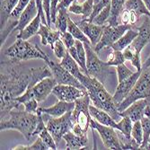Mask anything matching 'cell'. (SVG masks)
I'll return each mask as SVG.
<instances>
[{
	"label": "cell",
	"mask_w": 150,
	"mask_h": 150,
	"mask_svg": "<svg viewBox=\"0 0 150 150\" xmlns=\"http://www.w3.org/2000/svg\"><path fill=\"white\" fill-rule=\"evenodd\" d=\"M52 76L47 66L33 69H24L21 62H1V93H0V112L1 119L21 105L16 98L22 95L29 86H33L40 80Z\"/></svg>",
	"instance_id": "cell-1"
},
{
	"label": "cell",
	"mask_w": 150,
	"mask_h": 150,
	"mask_svg": "<svg viewBox=\"0 0 150 150\" xmlns=\"http://www.w3.org/2000/svg\"><path fill=\"white\" fill-rule=\"evenodd\" d=\"M79 81L86 87L93 105L107 112L117 122L122 118L112 95L105 89L102 82L86 74L82 76Z\"/></svg>",
	"instance_id": "cell-2"
},
{
	"label": "cell",
	"mask_w": 150,
	"mask_h": 150,
	"mask_svg": "<svg viewBox=\"0 0 150 150\" xmlns=\"http://www.w3.org/2000/svg\"><path fill=\"white\" fill-rule=\"evenodd\" d=\"M39 121V115L37 113L28 112L25 110L20 111L19 109L12 110L7 116L1 119L0 129H16L19 131L28 140L35 138V130Z\"/></svg>",
	"instance_id": "cell-3"
},
{
	"label": "cell",
	"mask_w": 150,
	"mask_h": 150,
	"mask_svg": "<svg viewBox=\"0 0 150 150\" xmlns=\"http://www.w3.org/2000/svg\"><path fill=\"white\" fill-rule=\"evenodd\" d=\"M139 34L125 50H122L125 60L129 61L136 71L142 69L140 53L144 47L150 42V17L146 16L142 24L138 28Z\"/></svg>",
	"instance_id": "cell-4"
},
{
	"label": "cell",
	"mask_w": 150,
	"mask_h": 150,
	"mask_svg": "<svg viewBox=\"0 0 150 150\" xmlns=\"http://www.w3.org/2000/svg\"><path fill=\"white\" fill-rule=\"evenodd\" d=\"M5 55L13 62L27 61L31 59H42L46 63L50 61L48 55L39 47L33 45L27 40L18 39L13 44L4 51Z\"/></svg>",
	"instance_id": "cell-5"
},
{
	"label": "cell",
	"mask_w": 150,
	"mask_h": 150,
	"mask_svg": "<svg viewBox=\"0 0 150 150\" xmlns=\"http://www.w3.org/2000/svg\"><path fill=\"white\" fill-rule=\"evenodd\" d=\"M90 97L88 93L75 101V108L71 112L72 131L79 136H86L91 128L92 117L89 112Z\"/></svg>",
	"instance_id": "cell-6"
},
{
	"label": "cell",
	"mask_w": 150,
	"mask_h": 150,
	"mask_svg": "<svg viewBox=\"0 0 150 150\" xmlns=\"http://www.w3.org/2000/svg\"><path fill=\"white\" fill-rule=\"evenodd\" d=\"M150 97V66L142 69L139 77L136 82L132 90L128 96L124 99L119 106L118 110L120 112L124 111L132 103L141 100L148 99Z\"/></svg>",
	"instance_id": "cell-7"
},
{
	"label": "cell",
	"mask_w": 150,
	"mask_h": 150,
	"mask_svg": "<svg viewBox=\"0 0 150 150\" xmlns=\"http://www.w3.org/2000/svg\"><path fill=\"white\" fill-rule=\"evenodd\" d=\"M86 52V67L87 75L98 79L103 84L106 79L114 73L112 69V66H109L106 62L102 61L98 56L97 52L94 50L93 47L91 44L84 43Z\"/></svg>",
	"instance_id": "cell-8"
},
{
	"label": "cell",
	"mask_w": 150,
	"mask_h": 150,
	"mask_svg": "<svg viewBox=\"0 0 150 150\" xmlns=\"http://www.w3.org/2000/svg\"><path fill=\"white\" fill-rule=\"evenodd\" d=\"M71 112H69L60 117H51L48 115L46 128L51 134L56 144L59 145L60 140L63 139V136L72 130V121H71Z\"/></svg>",
	"instance_id": "cell-9"
},
{
	"label": "cell",
	"mask_w": 150,
	"mask_h": 150,
	"mask_svg": "<svg viewBox=\"0 0 150 150\" xmlns=\"http://www.w3.org/2000/svg\"><path fill=\"white\" fill-rule=\"evenodd\" d=\"M130 28H132L131 25H126V24H118L116 26L105 24L103 27L102 38L100 40V42L96 44V46L93 48L94 50L98 53L105 47L111 48Z\"/></svg>",
	"instance_id": "cell-10"
},
{
	"label": "cell",
	"mask_w": 150,
	"mask_h": 150,
	"mask_svg": "<svg viewBox=\"0 0 150 150\" xmlns=\"http://www.w3.org/2000/svg\"><path fill=\"white\" fill-rule=\"evenodd\" d=\"M91 128L92 129H95L100 135L103 140L104 146L108 149L112 150H121V144L120 139L118 137L117 130L112 128L103 125L92 118L91 120Z\"/></svg>",
	"instance_id": "cell-11"
},
{
	"label": "cell",
	"mask_w": 150,
	"mask_h": 150,
	"mask_svg": "<svg viewBox=\"0 0 150 150\" xmlns=\"http://www.w3.org/2000/svg\"><path fill=\"white\" fill-rule=\"evenodd\" d=\"M47 65L51 71L52 76L55 78L59 85H69L80 89L86 90V87L81 84V82L76 77H75L70 72L67 71L65 67H63L60 63H57L50 59Z\"/></svg>",
	"instance_id": "cell-12"
},
{
	"label": "cell",
	"mask_w": 150,
	"mask_h": 150,
	"mask_svg": "<svg viewBox=\"0 0 150 150\" xmlns=\"http://www.w3.org/2000/svg\"><path fill=\"white\" fill-rule=\"evenodd\" d=\"M52 93L59 99L69 103H74L76 99L81 98L87 94L86 90H83L69 85H57L54 87Z\"/></svg>",
	"instance_id": "cell-13"
},
{
	"label": "cell",
	"mask_w": 150,
	"mask_h": 150,
	"mask_svg": "<svg viewBox=\"0 0 150 150\" xmlns=\"http://www.w3.org/2000/svg\"><path fill=\"white\" fill-rule=\"evenodd\" d=\"M141 70L136 71L134 73V75H132L129 78H127V79L123 80L122 82H120V83H119V85L116 87L115 93L112 95L113 101L117 104V106H119L122 102L124 101V99L129 95V93L132 90L133 86H135L136 82H137L138 78L139 77L140 73H141Z\"/></svg>",
	"instance_id": "cell-14"
},
{
	"label": "cell",
	"mask_w": 150,
	"mask_h": 150,
	"mask_svg": "<svg viewBox=\"0 0 150 150\" xmlns=\"http://www.w3.org/2000/svg\"><path fill=\"white\" fill-rule=\"evenodd\" d=\"M57 85V81L53 76H47L42 80H40L37 84H35L33 86V93L34 95V98L39 103L44 101L50 95V93H52L54 87Z\"/></svg>",
	"instance_id": "cell-15"
},
{
	"label": "cell",
	"mask_w": 150,
	"mask_h": 150,
	"mask_svg": "<svg viewBox=\"0 0 150 150\" xmlns=\"http://www.w3.org/2000/svg\"><path fill=\"white\" fill-rule=\"evenodd\" d=\"M77 25L83 31L86 36L90 40L91 45L94 48L102 38L104 25H98L84 19H82L79 23H77Z\"/></svg>",
	"instance_id": "cell-16"
},
{
	"label": "cell",
	"mask_w": 150,
	"mask_h": 150,
	"mask_svg": "<svg viewBox=\"0 0 150 150\" xmlns=\"http://www.w3.org/2000/svg\"><path fill=\"white\" fill-rule=\"evenodd\" d=\"M148 104L147 99H141L132 103L124 111L120 112L121 117H129L133 122L140 120L145 114V110Z\"/></svg>",
	"instance_id": "cell-17"
},
{
	"label": "cell",
	"mask_w": 150,
	"mask_h": 150,
	"mask_svg": "<svg viewBox=\"0 0 150 150\" xmlns=\"http://www.w3.org/2000/svg\"><path fill=\"white\" fill-rule=\"evenodd\" d=\"M74 108H75V102L69 103L64 101H59L57 103L50 107L48 108L39 107L38 110L40 112H42V113H46L51 117H60L67 112H72L74 110Z\"/></svg>",
	"instance_id": "cell-18"
},
{
	"label": "cell",
	"mask_w": 150,
	"mask_h": 150,
	"mask_svg": "<svg viewBox=\"0 0 150 150\" xmlns=\"http://www.w3.org/2000/svg\"><path fill=\"white\" fill-rule=\"evenodd\" d=\"M38 13L39 12H38V8L36 5V1L35 0H31L29 5L27 6V7L21 13L19 20H18V24L15 31H17L18 33L23 31L25 27L36 17Z\"/></svg>",
	"instance_id": "cell-19"
},
{
	"label": "cell",
	"mask_w": 150,
	"mask_h": 150,
	"mask_svg": "<svg viewBox=\"0 0 150 150\" xmlns=\"http://www.w3.org/2000/svg\"><path fill=\"white\" fill-rule=\"evenodd\" d=\"M89 112H90L91 117L94 120H96L97 122H99V123H101L103 125H105V126L112 127L115 129H119L118 122L107 112L102 110V109L95 107L94 105H90L89 106Z\"/></svg>",
	"instance_id": "cell-20"
},
{
	"label": "cell",
	"mask_w": 150,
	"mask_h": 150,
	"mask_svg": "<svg viewBox=\"0 0 150 150\" xmlns=\"http://www.w3.org/2000/svg\"><path fill=\"white\" fill-rule=\"evenodd\" d=\"M40 36V42L42 45H50L51 49L58 40L61 37V32L59 30H52L51 27L46 24L42 23L40 30L37 33Z\"/></svg>",
	"instance_id": "cell-21"
},
{
	"label": "cell",
	"mask_w": 150,
	"mask_h": 150,
	"mask_svg": "<svg viewBox=\"0 0 150 150\" xmlns=\"http://www.w3.org/2000/svg\"><path fill=\"white\" fill-rule=\"evenodd\" d=\"M63 139L66 141L67 149H81L86 146L88 143V138L86 136H79L69 130L63 136Z\"/></svg>",
	"instance_id": "cell-22"
},
{
	"label": "cell",
	"mask_w": 150,
	"mask_h": 150,
	"mask_svg": "<svg viewBox=\"0 0 150 150\" xmlns=\"http://www.w3.org/2000/svg\"><path fill=\"white\" fill-rule=\"evenodd\" d=\"M59 63L63 67H65L67 71L70 72L78 80H80L82 76L85 74L80 67L79 64L71 57V55L69 52L66 54L65 57L61 59V62H59Z\"/></svg>",
	"instance_id": "cell-23"
},
{
	"label": "cell",
	"mask_w": 150,
	"mask_h": 150,
	"mask_svg": "<svg viewBox=\"0 0 150 150\" xmlns=\"http://www.w3.org/2000/svg\"><path fill=\"white\" fill-rule=\"evenodd\" d=\"M138 34H139L138 29L130 28L123 35H122L111 48L112 50H115L122 51L123 50H125L129 45L131 44V42L135 40V38L138 36Z\"/></svg>",
	"instance_id": "cell-24"
},
{
	"label": "cell",
	"mask_w": 150,
	"mask_h": 150,
	"mask_svg": "<svg viewBox=\"0 0 150 150\" xmlns=\"http://www.w3.org/2000/svg\"><path fill=\"white\" fill-rule=\"evenodd\" d=\"M42 18H40V16L38 15L36 16V17L27 25L25 28L21 31L17 35H16V38L18 39H23V40H28L30 39L31 37H33V35L37 34L39 30H40V24H42Z\"/></svg>",
	"instance_id": "cell-25"
},
{
	"label": "cell",
	"mask_w": 150,
	"mask_h": 150,
	"mask_svg": "<svg viewBox=\"0 0 150 150\" xmlns=\"http://www.w3.org/2000/svg\"><path fill=\"white\" fill-rule=\"evenodd\" d=\"M19 0H3L1 1V8H0V26H5L8 21L12 12L17 6Z\"/></svg>",
	"instance_id": "cell-26"
},
{
	"label": "cell",
	"mask_w": 150,
	"mask_h": 150,
	"mask_svg": "<svg viewBox=\"0 0 150 150\" xmlns=\"http://www.w3.org/2000/svg\"><path fill=\"white\" fill-rule=\"evenodd\" d=\"M126 0H112L111 1V15L107 24L116 26L119 24V16L125 6Z\"/></svg>",
	"instance_id": "cell-27"
},
{
	"label": "cell",
	"mask_w": 150,
	"mask_h": 150,
	"mask_svg": "<svg viewBox=\"0 0 150 150\" xmlns=\"http://www.w3.org/2000/svg\"><path fill=\"white\" fill-rule=\"evenodd\" d=\"M124 7L133 11L135 13H137L139 17L141 16H146L150 17V13L146 7L142 0H126Z\"/></svg>",
	"instance_id": "cell-28"
},
{
	"label": "cell",
	"mask_w": 150,
	"mask_h": 150,
	"mask_svg": "<svg viewBox=\"0 0 150 150\" xmlns=\"http://www.w3.org/2000/svg\"><path fill=\"white\" fill-rule=\"evenodd\" d=\"M67 32L70 33L76 40H81V42L84 43L91 44L90 40L86 36V34L83 33V31L79 28L77 23L73 22L70 17H69V21H67Z\"/></svg>",
	"instance_id": "cell-29"
},
{
	"label": "cell",
	"mask_w": 150,
	"mask_h": 150,
	"mask_svg": "<svg viewBox=\"0 0 150 150\" xmlns=\"http://www.w3.org/2000/svg\"><path fill=\"white\" fill-rule=\"evenodd\" d=\"M139 20V16L135 13L133 11L128 9V8H123L121 13L119 16V24H126V25H134L136 24L138 21Z\"/></svg>",
	"instance_id": "cell-30"
},
{
	"label": "cell",
	"mask_w": 150,
	"mask_h": 150,
	"mask_svg": "<svg viewBox=\"0 0 150 150\" xmlns=\"http://www.w3.org/2000/svg\"><path fill=\"white\" fill-rule=\"evenodd\" d=\"M69 15H67V8L61 7L58 9L57 17L55 21L56 30L60 31L61 33H66L67 31V21H69Z\"/></svg>",
	"instance_id": "cell-31"
},
{
	"label": "cell",
	"mask_w": 150,
	"mask_h": 150,
	"mask_svg": "<svg viewBox=\"0 0 150 150\" xmlns=\"http://www.w3.org/2000/svg\"><path fill=\"white\" fill-rule=\"evenodd\" d=\"M75 46L76 48L77 51V56L79 59V66L83 70L85 74L87 75V67H86V48L84 45V42H82L81 40H76Z\"/></svg>",
	"instance_id": "cell-32"
},
{
	"label": "cell",
	"mask_w": 150,
	"mask_h": 150,
	"mask_svg": "<svg viewBox=\"0 0 150 150\" xmlns=\"http://www.w3.org/2000/svg\"><path fill=\"white\" fill-rule=\"evenodd\" d=\"M140 122H141L142 129H143V142L139 149H147L148 139L150 137V114L144 115L141 118Z\"/></svg>",
	"instance_id": "cell-33"
},
{
	"label": "cell",
	"mask_w": 150,
	"mask_h": 150,
	"mask_svg": "<svg viewBox=\"0 0 150 150\" xmlns=\"http://www.w3.org/2000/svg\"><path fill=\"white\" fill-rule=\"evenodd\" d=\"M118 124H119L118 130H120L128 139H130L131 138V129H132V126H133V121L129 117L123 116L118 121Z\"/></svg>",
	"instance_id": "cell-34"
},
{
	"label": "cell",
	"mask_w": 150,
	"mask_h": 150,
	"mask_svg": "<svg viewBox=\"0 0 150 150\" xmlns=\"http://www.w3.org/2000/svg\"><path fill=\"white\" fill-rule=\"evenodd\" d=\"M125 58L123 56V52L120 50H112V52L109 54V57L106 62L107 65L112 67H117L118 65L123 64L125 62Z\"/></svg>",
	"instance_id": "cell-35"
},
{
	"label": "cell",
	"mask_w": 150,
	"mask_h": 150,
	"mask_svg": "<svg viewBox=\"0 0 150 150\" xmlns=\"http://www.w3.org/2000/svg\"><path fill=\"white\" fill-rule=\"evenodd\" d=\"M110 15H111V4H109L93 18V20L91 23H93L98 25H105L107 24Z\"/></svg>",
	"instance_id": "cell-36"
},
{
	"label": "cell",
	"mask_w": 150,
	"mask_h": 150,
	"mask_svg": "<svg viewBox=\"0 0 150 150\" xmlns=\"http://www.w3.org/2000/svg\"><path fill=\"white\" fill-rule=\"evenodd\" d=\"M131 137L132 139L139 145V147L143 142V129L140 120L133 122V126L131 129Z\"/></svg>",
	"instance_id": "cell-37"
},
{
	"label": "cell",
	"mask_w": 150,
	"mask_h": 150,
	"mask_svg": "<svg viewBox=\"0 0 150 150\" xmlns=\"http://www.w3.org/2000/svg\"><path fill=\"white\" fill-rule=\"evenodd\" d=\"M135 71L129 69V67L123 63L118 65L116 67V74H117V78H118V83H120L123 80L129 78L132 75H134Z\"/></svg>",
	"instance_id": "cell-38"
},
{
	"label": "cell",
	"mask_w": 150,
	"mask_h": 150,
	"mask_svg": "<svg viewBox=\"0 0 150 150\" xmlns=\"http://www.w3.org/2000/svg\"><path fill=\"white\" fill-rule=\"evenodd\" d=\"M13 149L15 150H48L50 149L45 143L42 140L40 137H38V139L33 142V144L29 145V146H17L16 147H13Z\"/></svg>",
	"instance_id": "cell-39"
},
{
	"label": "cell",
	"mask_w": 150,
	"mask_h": 150,
	"mask_svg": "<svg viewBox=\"0 0 150 150\" xmlns=\"http://www.w3.org/2000/svg\"><path fill=\"white\" fill-rule=\"evenodd\" d=\"M30 2H31V0H19L18 3H17V6H16V8L13 9V11L12 12L9 19L13 20V21H17L18 22L21 13L27 7V6L29 5Z\"/></svg>",
	"instance_id": "cell-40"
},
{
	"label": "cell",
	"mask_w": 150,
	"mask_h": 150,
	"mask_svg": "<svg viewBox=\"0 0 150 150\" xmlns=\"http://www.w3.org/2000/svg\"><path fill=\"white\" fill-rule=\"evenodd\" d=\"M38 137H40L42 139V140L45 143V145L50 148V149H52V150H56L57 149V144L54 140L53 137L51 136V134L50 133V131L47 129V128H45L42 132H40Z\"/></svg>",
	"instance_id": "cell-41"
},
{
	"label": "cell",
	"mask_w": 150,
	"mask_h": 150,
	"mask_svg": "<svg viewBox=\"0 0 150 150\" xmlns=\"http://www.w3.org/2000/svg\"><path fill=\"white\" fill-rule=\"evenodd\" d=\"M54 52V55H55L59 59H62L66 54L69 52L67 51V49L66 48L65 44L63 43V42L61 40V39L58 40L57 42L54 43L52 49H51Z\"/></svg>",
	"instance_id": "cell-42"
},
{
	"label": "cell",
	"mask_w": 150,
	"mask_h": 150,
	"mask_svg": "<svg viewBox=\"0 0 150 150\" xmlns=\"http://www.w3.org/2000/svg\"><path fill=\"white\" fill-rule=\"evenodd\" d=\"M81 6H82V16H83V19L89 18L93 13V9L94 6L93 0H85V1L81 2Z\"/></svg>",
	"instance_id": "cell-43"
},
{
	"label": "cell",
	"mask_w": 150,
	"mask_h": 150,
	"mask_svg": "<svg viewBox=\"0 0 150 150\" xmlns=\"http://www.w3.org/2000/svg\"><path fill=\"white\" fill-rule=\"evenodd\" d=\"M61 40L63 42V43L65 44L66 48L69 50V48H71L72 46L75 45L76 43V39L74 38V36L69 33V32H66V33H61V37H60Z\"/></svg>",
	"instance_id": "cell-44"
},
{
	"label": "cell",
	"mask_w": 150,
	"mask_h": 150,
	"mask_svg": "<svg viewBox=\"0 0 150 150\" xmlns=\"http://www.w3.org/2000/svg\"><path fill=\"white\" fill-rule=\"evenodd\" d=\"M38 103H39V102L35 98H33V99H31L29 101H27L26 103H23L24 110L26 112H28L37 113V111H38V109H39Z\"/></svg>",
	"instance_id": "cell-45"
},
{
	"label": "cell",
	"mask_w": 150,
	"mask_h": 150,
	"mask_svg": "<svg viewBox=\"0 0 150 150\" xmlns=\"http://www.w3.org/2000/svg\"><path fill=\"white\" fill-rule=\"evenodd\" d=\"M59 0H51L50 2V18H51V24L55 23L57 13H58V6Z\"/></svg>",
	"instance_id": "cell-46"
},
{
	"label": "cell",
	"mask_w": 150,
	"mask_h": 150,
	"mask_svg": "<svg viewBox=\"0 0 150 150\" xmlns=\"http://www.w3.org/2000/svg\"><path fill=\"white\" fill-rule=\"evenodd\" d=\"M50 2L51 0H42V7L44 10V13L46 15V18H47V22H48V25L51 26V18H50Z\"/></svg>",
	"instance_id": "cell-47"
},
{
	"label": "cell",
	"mask_w": 150,
	"mask_h": 150,
	"mask_svg": "<svg viewBox=\"0 0 150 150\" xmlns=\"http://www.w3.org/2000/svg\"><path fill=\"white\" fill-rule=\"evenodd\" d=\"M67 10H69L70 13H74V15L82 16V6H81V3L78 2V0H76V1H74L69 6Z\"/></svg>",
	"instance_id": "cell-48"
},
{
	"label": "cell",
	"mask_w": 150,
	"mask_h": 150,
	"mask_svg": "<svg viewBox=\"0 0 150 150\" xmlns=\"http://www.w3.org/2000/svg\"><path fill=\"white\" fill-rule=\"evenodd\" d=\"M76 0H59V6H58V9L59 8H61V7H64V8H69V6L74 2ZM80 1V0H78ZM85 1V0H81V2Z\"/></svg>",
	"instance_id": "cell-49"
},
{
	"label": "cell",
	"mask_w": 150,
	"mask_h": 150,
	"mask_svg": "<svg viewBox=\"0 0 150 150\" xmlns=\"http://www.w3.org/2000/svg\"><path fill=\"white\" fill-rule=\"evenodd\" d=\"M150 66V55H149V57L146 59V60L142 64V69H145V67H149Z\"/></svg>",
	"instance_id": "cell-50"
},
{
	"label": "cell",
	"mask_w": 150,
	"mask_h": 150,
	"mask_svg": "<svg viewBox=\"0 0 150 150\" xmlns=\"http://www.w3.org/2000/svg\"><path fill=\"white\" fill-rule=\"evenodd\" d=\"M142 1L145 4V6L147 8V10L149 11V13H150V0H142Z\"/></svg>",
	"instance_id": "cell-51"
},
{
	"label": "cell",
	"mask_w": 150,
	"mask_h": 150,
	"mask_svg": "<svg viewBox=\"0 0 150 150\" xmlns=\"http://www.w3.org/2000/svg\"><path fill=\"white\" fill-rule=\"evenodd\" d=\"M100 1H101V0H93V3H94V5H95V4H98Z\"/></svg>",
	"instance_id": "cell-52"
},
{
	"label": "cell",
	"mask_w": 150,
	"mask_h": 150,
	"mask_svg": "<svg viewBox=\"0 0 150 150\" xmlns=\"http://www.w3.org/2000/svg\"><path fill=\"white\" fill-rule=\"evenodd\" d=\"M147 100H148V104H149V105H150V97H149V98H148V99H147Z\"/></svg>",
	"instance_id": "cell-53"
},
{
	"label": "cell",
	"mask_w": 150,
	"mask_h": 150,
	"mask_svg": "<svg viewBox=\"0 0 150 150\" xmlns=\"http://www.w3.org/2000/svg\"><path fill=\"white\" fill-rule=\"evenodd\" d=\"M148 143L150 144V137H149V139H148Z\"/></svg>",
	"instance_id": "cell-54"
},
{
	"label": "cell",
	"mask_w": 150,
	"mask_h": 150,
	"mask_svg": "<svg viewBox=\"0 0 150 150\" xmlns=\"http://www.w3.org/2000/svg\"><path fill=\"white\" fill-rule=\"evenodd\" d=\"M1 1H3V0H1Z\"/></svg>",
	"instance_id": "cell-55"
}]
</instances>
